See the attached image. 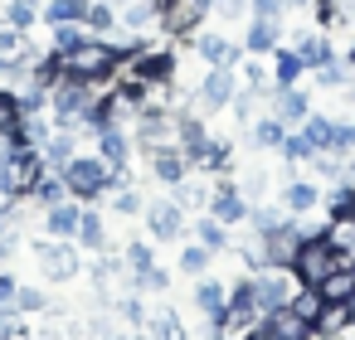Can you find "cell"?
Masks as SVG:
<instances>
[{
  "label": "cell",
  "instance_id": "8d00e7d4",
  "mask_svg": "<svg viewBox=\"0 0 355 340\" xmlns=\"http://www.w3.org/2000/svg\"><path fill=\"white\" fill-rule=\"evenodd\" d=\"M83 25H88V35H112V30H117V10L107 6V0H88Z\"/></svg>",
  "mask_w": 355,
  "mask_h": 340
},
{
  "label": "cell",
  "instance_id": "6da1fadb",
  "mask_svg": "<svg viewBox=\"0 0 355 340\" xmlns=\"http://www.w3.org/2000/svg\"><path fill=\"white\" fill-rule=\"evenodd\" d=\"M112 83H127V88H137V93L166 88V83H175V54L141 44V49H132V54L117 64V78H112Z\"/></svg>",
  "mask_w": 355,
  "mask_h": 340
},
{
  "label": "cell",
  "instance_id": "f546056e",
  "mask_svg": "<svg viewBox=\"0 0 355 340\" xmlns=\"http://www.w3.org/2000/svg\"><path fill=\"white\" fill-rule=\"evenodd\" d=\"M306 73V64L297 59V49H272V83L277 88H297Z\"/></svg>",
  "mask_w": 355,
  "mask_h": 340
},
{
  "label": "cell",
  "instance_id": "681fc988",
  "mask_svg": "<svg viewBox=\"0 0 355 340\" xmlns=\"http://www.w3.org/2000/svg\"><path fill=\"white\" fill-rule=\"evenodd\" d=\"M292 306H297V311H302V316H306V321L316 325V316H321V306H326V301H321V292H316V287H297Z\"/></svg>",
  "mask_w": 355,
  "mask_h": 340
},
{
  "label": "cell",
  "instance_id": "816d5d0a",
  "mask_svg": "<svg viewBox=\"0 0 355 340\" xmlns=\"http://www.w3.org/2000/svg\"><path fill=\"white\" fill-rule=\"evenodd\" d=\"M277 224H282V214H277V209H263V204H253V209H248V229H253V233H272Z\"/></svg>",
  "mask_w": 355,
  "mask_h": 340
},
{
  "label": "cell",
  "instance_id": "7a4b0ae2",
  "mask_svg": "<svg viewBox=\"0 0 355 340\" xmlns=\"http://www.w3.org/2000/svg\"><path fill=\"white\" fill-rule=\"evenodd\" d=\"M117 64H122V54H117L103 35H88L78 49L64 54V69H69L73 78H83V83H112V78H117Z\"/></svg>",
  "mask_w": 355,
  "mask_h": 340
},
{
  "label": "cell",
  "instance_id": "60d3db41",
  "mask_svg": "<svg viewBox=\"0 0 355 340\" xmlns=\"http://www.w3.org/2000/svg\"><path fill=\"white\" fill-rule=\"evenodd\" d=\"M49 306H54V301H49L40 287H20V292H15V311H20V316H44Z\"/></svg>",
  "mask_w": 355,
  "mask_h": 340
},
{
  "label": "cell",
  "instance_id": "ffe728a7",
  "mask_svg": "<svg viewBox=\"0 0 355 340\" xmlns=\"http://www.w3.org/2000/svg\"><path fill=\"white\" fill-rule=\"evenodd\" d=\"M146 340H190V330H185L180 311L161 301V306L146 311Z\"/></svg>",
  "mask_w": 355,
  "mask_h": 340
},
{
  "label": "cell",
  "instance_id": "680465c9",
  "mask_svg": "<svg viewBox=\"0 0 355 340\" xmlns=\"http://www.w3.org/2000/svg\"><path fill=\"white\" fill-rule=\"evenodd\" d=\"M243 340H258V335H243Z\"/></svg>",
  "mask_w": 355,
  "mask_h": 340
},
{
  "label": "cell",
  "instance_id": "ab89813d",
  "mask_svg": "<svg viewBox=\"0 0 355 340\" xmlns=\"http://www.w3.org/2000/svg\"><path fill=\"white\" fill-rule=\"evenodd\" d=\"M0 340H30L25 316L15 311V301H0Z\"/></svg>",
  "mask_w": 355,
  "mask_h": 340
},
{
  "label": "cell",
  "instance_id": "e575fe53",
  "mask_svg": "<svg viewBox=\"0 0 355 340\" xmlns=\"http://www.w3.org/2000/svg\"><path fill=\"white\" fill-rule=\"evenodd\" d=\"M88 15V0H44V20L49 25H73Z\"/></svg>",
  "mask_w": 355,
  "mask_h": 340
},
{
  "label": "cell",
  "instance_id": "c3c4849f",
  "mask_svg": "<svg viewBox=\"0 0 355 340\" xmlns=\"http://www.w3.org/2000/svg\"><path fill=\"white\" fill-rule=\"evenodd\" d=\"M30 30H15V25H6V20H0V59H15L30 39H25Z\"/></svg>",
  "mask_w": 355,
  "mask_h": 340
},
{
  "label": "cell",
  "instance_id": "f1b7e54d",
  "mask_svg": "<svg viewBox=\"0 0 355 340\" xmlns=\"http://www.w3.org/2000/svg\"><path fill=\"white\" fill-rule=\"evenodd\" d=\"M297 132H302V136H306V146H311V151H316V156H321V151H331V146H336V117H321V112H311V117H306V122H302V127H297Z\"/></svg>",
  "mask_w": 355,
  "mask_h": 340
},
{
  "label": "cell",
  "instance_id": "4316f807",
  "mask_svg": "<svg viewBox=\"0 0 355 340\" xmlns=\"http://www.w3.org/2000/svg\"><path fill=\"white\" fill-rule=\"evenodd\" d=\"M171 190H175L171 199H175V204H180L185 214H190V209H195V214H205V209H209V190H214V185L195 180V170H190V175H185V180H175Z\"/></svg>",
  "mask_w": 355,
  "mask_h": 340
},
{
  "label": "cell",
  "instance_id": "603a6c76",
  "mask_svg": "<svg viewBox=\"0 0 355 340\" xmlns=\"http://www.w3.org/2000/svg\"><path fill=\"white\" fill-rule=\"evenodd\" d=\"M73 156H78V132H64V127H54V136L40 146V161H44L49 170H64Z\"/></svg>",
  "mask_w": 355,
  "mask_h": 340
},
{
  "label": "cell",
  "instance_id": "30bf717a",
  "mask_svg": "<svg viewBox=\"0 0 355 340\" xmlns=\"http://www.w3.org/2000/svg\"><path fill=\"white\" fill-rule=\"evenodd\" d=\"M253 277V292H258V306L263 311H272V306H287L292 296H297V272L292 267H263V272H248Z\"/></svg>",
  "mask_w": 355,
  "mask_h": 340
},
{
  "label": "cell",
  "instance_id": "ac0fdd59",
  "mask_svg": "<svg viewBox=\"0 0 355 340\" xmlns=\"http://www.w3.org/2000/svg\"><path fill=\"white\" fill-rule=\"evenodd\" d=\"M224 301H229V282H219V277H200V282H190V306H195V316L200 321H214L219 311H224Z\"/></svg>",
  "mask_w": 355,
  "mask_h": 340
},
{
  "label": "cell",
  "instance_id": "f907efd6",
  "mask_svg": "<svg viewBox=\"0 0 355 340\" xmlns=\"http://www.w3.org/2000/svg\"><path fill=\"white\" fill-rule=\"evenodd\" d=\"M239 78H243V88H258V93H268V69H263V59H248V64H239Z\"/></svg>",
  "mask_w": 355,
  "mask_h": 340
},
{
  "label": "cell",
  "instance_id": "cb8c5ba5",
  "mask_svg": "<svg viewBox=\"0 0 355 340\" xmlns=\"http://www.w3.org/2000/svg\"><path fill=\"white\" fill-rule=\"evenodd\" d=\"M78 219H83V204L78 199H64V204L44 209V233L49 238H73L78 233Z\"/></svg>",
  "mask_w": 355,
  "mask_h": 340
},
{
  "label": "cell",
  "instance_id": "d4e9b609",
  "mask_svg": "<svg viewBox=\"0 0 355 340\" xmlns=\"http://www.w3.org/2000/svg\"><path fill=\"white\" fill-rule=\"evenodd\" d=\"M321 233H326V243L340 253V262H355V214H331Z\"/></svg>",
  "mask_w": 355,
  "mask_h": 340
},
{
  "label": "cell",
  "instance_id": "f6af8a7d",
  "mask_svg": "<svg viewBox=\"0 0 355 340\" xmlns=\"http://www.w3.org/2000/svg\"><path fill=\"white\" fill-rule=\"evenodd\" d=\"M132 287H137L141 296H146V292H156V296H166V292H171V272H166V267H151V272H137V277H132Z\"/></svg>",
  "mask_w": 355,
  "mask_h": 340
},
{
  "label": "cell",
  "instance_id": "2e32d148",
  "mask_svg": "<svg viewBox=\"0 0 355 340\" xmlns=\"http://www.w3.org/2000/svg\"><path fill=\"white\" fill-rule=\"evenodd\" d=\"M146 175L161 180V185H175L190 175V156L180 146H161V151H146Z\"/></svg>",
  "mask_w": 355,
  "mask_h": 340
},
{
  "label": "cell",
  "instance_id": "44dd1931",
  "mask_svg": "<svg viewBox=\"0 0 355 340\" xmlns=\"http://www.w3.org/2000/svg\"><path fill=\"white\" fill-rule=\"evenodd\" d=\"M277 39H282V20H253V25L243 30V54L268 59V54L277 49Z\"/></svg>",
  "mask_w": 355,
  "mask_h": 340
},
{
  "label": "cell",
  "instance_id": "52a82bcc",
  "mask_svg": "<svg viewBox=\"0 0 355 340\" xmlns=\"http://www.w3.org/2000/svg\"><path fill=\"white\" fill-rule=\"evenodd\" d=\"M311 330H316V325H311L292 301H287V306L263 311V316H258V325H253V335H258V340H306Z\"/></svg>",
  "mask_w": 355,
  "mask_h": 340
},
{
  "label": "cell",
  "instance_id": "f35d334b",
  "mask_svg": "<svg viewBox=\"0 0 355 340\" xmlns=\"http://www.w3.org/2000/svg\"><path fill=\"white\" fill-rule=\"evenodd\" d=\"M35 15H40V0H6V25H15V30H30L35 25Z\"/></svg>",
  "mask_w": 355,
  "mask_h": 340
},
{
  "label": "cell",
  "instance_id": "8fae6325",
  "mask_svg": "<svg viewBox=\"0 0 355 340\" xmlns=\"http://www.w3.org/2000/svg\"><path fill=\"white\" fill-rule=\"evenodd\" d=\"M239 88H243L239 69H234V64H214V69L200 78V107L219 112V107H229V102L239 98Z\"/></svg>",
  "mask_w": 355,
  "mask_h": 340
},
{
  "label": "cell",
  "instance_id": "836d02e7",
  "mask_svg": "<svg viewBox=\"0 0 355 340\" xmlns=\"http://www.w3.org/2000/svg\"><path fill=\"white\" fill-rule=\"evenodd\" d=\"M311 78H316V88H336V93H340V88L350 83V64H345L340 54H331L321 69H311Z\"/></svg>",
  "mask_w": 355,
  "mask_h": 340
},
{
  "label": "cell",
  "instance_id": "7402d4cb",
  "mask_svg": "<svg viewBox=\"0 0 355 340\" xmlns=\"http://www.w3.org/2000/svg\"><path fill=\"white\" fill-rule=\"evenodd\" d=\"M73 243H78L83 253H107V219H103L93 204H83V219H78Z\"/></svg>",
  "mask_w": 355,
  "mask_h": 340
},
{
  "label": "cell",
  "instance_id": "d590c367",
  "mask_svg": "<svg viewBox=\"0 0 355 340\" xmlns=\"http://www.w3.org/2000/svg\"><path fill=\"white\" fill-rule=\"evenodd\" d=\"M253 141H258V151H282L287 127H282L277 117H258V122H253Z\"/></svg>",
  "mask_w": 355,
  "mask_h": 340
},
{
  "label": "cell",
  "instance_id": "6f0895ef",
  "mask_svg": "<svg viewBox=\"0 0 355 340\" xmlns=\"http://www.w3.org/2000/svg\"><path fill=\"white\" fill-rule=\"evenodd\" d=\"M345 64H350V73H355V44H350V49H345Z\"/></svg>",
  "mask_w": 355,
  "mask_h": 340
},
{
  "label": "cell",
  "instance_id": "ee69618b",
  "mask_svg": "<svg viewBox=\"0 0 355 340\" xmlns=\"http://www.w3.org/2000/svg\"><path fill=\"white\" fill-rule=\"evenodd\" d=\"M277 156H282L287 165H306L316 151L306 146V136H302V132H287V141H282V151H277Z\"/></svg>",
  "mask_w": 355,
  "mask_h": 340
},
{
  "label": "cell",
  "instance_id": "7bdbcfd3",
  "mask_svg": "<svg viewBox=\"0 0 355 340\" xmlns=\"http://www.w3.org/2000/svg\"><path fill=\"white\" fill-rule=\"evenodd\" d=\"M83 39H88V25H83V20H73V25H54V49H59V54L78 49Z\"/></svg>",
  "mask_w": 355,
  "mask_h": 340
},
{
  "label": "cell",
  "instance_id": "bcb514c9",
  "mask_svg": "<svg viewBox=\"0 0 355 340\" xmlns=\"http://www.w3.org/2000/svg\"><path fill=\"white\" fill-rule=\"evenodd\" d=\"M15 122H20V93L0 88V136H10V132H15Z\"/></svg>",
  "mask_w": 355,
  "mask_h": 340
},
{
  "label": "cell",
  "instance_id": "3957f363",
  "mask_svg": "<svg viewBox=\"0 0 355 340\" xmlns=\"http://www.w3.org/2000/svg\"><path fill=\"white\" fill-rule=\"evenodd\" d=\"M30 253H35V262H40V277L44 282H54V287H64V282H78V272H83V248L73 243V238H30Z\"/></svg>",
  "mask_w": 355,
  "mask_h": 340
},
{
  "label": "cell",
  "instance_id": "b9f144b4",
  "mask_svg": "<svg viewBox=\"0 0 355 340\" xmlns=\"http://www.w3.org/2000/svg\"><path fill=\"white\" fill-rule=\"evenodd\" d=\"M345 321H350V311H345V306H336V301H326V306H321V316H316V330L331 340V335H340V330H345Z\"/></svg>",
  "mask_w": 355,
  "mask_h": 340
},
{
  "label": "cell",
  "instance_id": "d6986e66",
  "mask_svg": "<svg viewBox=\"0 0 355 340\" xmlns=\"http://www.w3.org/2000/svg\"><path fill=\"white\" fill-rule=\"evenodd\" d=\"M292 49H297V59L306 64V73H311V69H321V64L336 54V49H331V39H326V30H311V25H306V30H292Z\"/></svg>",
  "mask_w": 355,
  "mask_h": 340
},
{
  "label": "cell",
  "instance_id": "5b68a950",
  "mask_svg": "<svg viewBox=\"0 0 355 340\" xmlns=\"http://www.w3.org/2000/svg\"><path fill=\"white\" fill-rule=\"evenodd\" d=\"M336 267H350V262H340V253L326 243V233L302 238V248H297V258H292V272H297V282H302V287H321Z\"/></svg>",
  "mask_w": 355,
  "mask_h": 340
},
{
  "label": "cell",
  "instance_id": "e0dca14e",
  "mask_svg": "<svg viewBox=\"0 0 355 340\" xmlns=\"http://www.w3.org/2000/svg\"><path fill=\"white\" fill-rule=\"evenodd\" d=\"M282 209L292 214V219H306V214H316L321 209V185L316 180H302V175H292L287 185H282Z\"/></svg>",
  "mask_w": 355,
  "mask_h": 340
},
{
  "label": "cell",
  "instance_id": "9a60e30c",
  "mask_svg": "<svg viewBox=\"0 0 355 340\" xmlns=\"http://www.w3.org/2000/svg\"><path fill=\"white\" fill-rule=\"evenodd\" d=\"M229 165H234V141H224V136H205L190 151V170L195 175H224Z\"/></svg>",
  "mask_w": 355,
  "mask_h": 340
},
{
  "label": "cell",
  "instance_id": "484cf974",
  "mask_svg": "<svg viewBox=\"0 0 355 340\" xmlns=\"http://www.w3.org/2000/svg\"><path fill=\"white\" fill-rule=\"evenodd\" d=\"M30 199H35V209L44 214V209H54V204H64V199H73V195H69V185H64V175H59V170H44V175L35 180Z\"/></svg>",
  "mask_w": 355,
  "mask_h": 340
},
{
  "label": "cell",
  "instance_id": "7c38bea8",
  "mask_svg": "<svg viewBox=\"0 0 355 340\" xmlns=\"http://www.w3.org/2000/svg\"><path fill=\"white\" fill-rule=\"evenodd\" d=\"M268 117H277V122L292 132V127H302V122L311 117V98H306L302 88H277V83H272V93H268Z\"/></svg>",
  "mask_w": 355,
  "mask_h": 340
},
{
  "label": "cell",
  "instance_id": "1f68e13d",
  "mask_svg": "<svg viewBox=\"0 0 355 340\" xmlns=\"http://www.w3.org/2000/svg\"><path fill=\"white\" fill-rule=\"evenodd\" d=\"M316 292H321V301H336V306H345V301L355 296V267H336V272H331V277H326Z\"/></svg>",
  "mask_w": 355,
  "mask_h": 340
},
{
  "label": "cell",
  "instance_id": "d6a6232c",
  "mask_svg": "<svg viewBox=\"0 0 355 340\" xmlns=\"http://www.w3.org/2000/svg\"><path fill=\"white\" fill-rule=\"evenodd\" d=\"M209 262H214V253H209L205 243H185V248H180V262H175V267H180V272H185L190 282H200V277L209 272Z\"/></svg>",
  "mask_w": 355,
  "mask_h": 340
},
{
  "label": "cell",
  "instance_id": "9f6ffc18",
  "mask_svg": "<svg viewBox=\"0 0 355 340\" xmlns=\"http://www.w3.org/2000/svg\"><path fill=\"white\" fill-rule=\"evenodd\" d=\"M287 10H316V0H287Z\"/></svg>",
  "mask_w": 355,
  "mask_h": 340
},
{
  "label": "cell",
  "instance_id": "f5cc1de1",
  "mask_svg": "<svg viewBox=\"0 0 355 340\" xmlns=\"http://www.w3.org/2000/svg\"><path fill=\"white\" fill-rule=\"evenodd\" d=\"M282 10H287V0H248L253 20H282Z\"/></svg>",
  "mask_w": 355,
  "mask_h": 340
},
{
  "label": "cell",
  "instance_id": "5bb4252c",
  "mask_svg": "<svg viewBox=\"0 0 355 340\" xmlns=\"http://www.w3.org/2000/svg\"><path fill=\"white\" fill-rule=\"evenodd\" d=\"M190 49H195V59H205L209 69H214V64H234V69H239V59H243V44H234V39L219 35V30L190 35Z\"/></svg>",
  "mask_w": 355,
  "mask_h": 340
},
{
  "label": "cell",
  "instance_id": "74e56055",
  "mask_svg": "<svg viewBox=\"0 0 355 340\" xmlns=\"http://www.w3.org/2000/svg\"><path fill=\"white\" fill-rule=\"evenodd\" d=\"M146 311H151V306H146V296H141V292H127V296L117 301V316H122L132 330H146Z\"/></svg>",
  "mask_w": 355,
  "mask_h": 340
},
{
  "label": "cell",
  "instance_id": "11a10c76",
  "mask_svg": "<svg viewBox=\"0 0 355 340\" xmlns=\"http://www.w3.org/2000/svg\"><path fill=\"white\" fill-rule=\"evenodd\" d=\"M15 292H20L15 272H6V267H0V301H15Z\"/></svg>",
  "mask_w": 355,
  "mask_h": 340
},
{
  "label": "cell",
  "instance_id": "83f0119b",
  "mask_svg": "<svg viewBox=\"0 0 355 340\" xmlns=\"http://www.w3.org/2000/svg\"><path fill=\"white\" fill-rule=\"evenodd\" d=\"M156 15H161L156 0H127V6L117 10V25H122V30H132V35H146V30L156 25Z\"/></svg>",
  "mask_w": 355,
  "mask_h": 340
},
{
  "label": "cell",
  "instance_id": "4dcf8cb0",
  "mask_svg": "<svg viewBox=\"0 0 355 340\" xmlns=\"http://www.w3.org/2000/svg\"><path fill=\"white\" fill-rule=\"evenodd\" d=\"M195 243H205L209 253H224L234 238H229V229H224L214 214H195Z\"/></svg>",
  "mask_w": 355,
  "mask_h": 340
},
{
  "label": "cell",
  "instance_id": "8992f818",
  "mask_svg": "<svg viewBox=\"0 0 355 340\" xmlns=\"http://www.w3.org/2000/svg\"><path fill=\"white\" fill-rule=\"evenodd\" d=\"M156 6H161L156 25H161L166 35H175V39L200 35V25L214 15V0H156Z\"/></svg>",
  "mask_w": 355,
  "mask_h": 340
},
{
  "label": "cell",
  "instance_id": "db71d44e",
  "mask_svg": "<svg viewBox=\"0 0 355 340\" xmlns=\"http://www.w3.org/2000/svg\"><path fill=\"white\" fill-rule=\"evenodd\" d=\"M214 15H219L224 25H234V20L248 15V0H214Z\"/></svg>",
  "mask_w": 355,
  "mask_h": 340
},
{
  "label": "cell",
  "instance_id": "7dc6e473",
  "mask_svg": "<svg viewBox=\"0 0 355 340\" xmlns=\"http://www.w3.org/2000/svg\"><path fill=\"white\" fill-rule=\"evenodd\" d=\"M122 258H127L132 277H137V272H151V267H156V253H151V243H141V238H137V243H127V253H122Z\"/></svg>",
  "mask_w": 355,
  "mask_h": 340
},
{
  "label": "cell",
  "instance_id": "277c9868",
  "mask_svg": "<svg viewBox=\"0 0 355 340\" xmlns=\"http://www.w3.org/2000/svg\"><path fill=\"white\" fill-rule=\"evenodd\" d=\"M59 175H64V185H69V195H73L78 204H98V199H107L112 170H107L103 156H73Z\"/></svg>",
  "mask_w": 355,
  "mask_h": 340
},
{
  "label": "cell",
  "instance_id": "ba28073f",
  "mask_svg": "<svg viewBox=\"0 0 355 340\" xmlns=\"http://www.w3.org/2000/svg\"><path fill=\"white\" fill-rule=\"evenodd\" d=\"M141 219H146V233L156 238V243H180L185 238V209L175 204V199H146V209H141Z\"/></svg>",
  "mask_w": 355,
  "mask_h": 340
},
{
  "label": "cell",
  "instance_id": "9c48e42d",
  "mask_svg": "<svg viewBox=\"0 0 355 340\" xmlns=\"http://www.w3.org/2000/svg\"><path fill=\"white\" fill-rule=\"evenodd\" d=\"M248 195L239 190V180H214V190H209V209L205 214H214L224 229H239V224H248Z\"/></svg>",
  "mask_w": 355,
  "mask_h": 340
},
{
  "label": "cell",
  "instance_id": "4fadbf2b",
  "mask_svg": "<svg viewBox=\"0 0 355 340\" xmlns=\"http://www.w3.org/2000/svg\"><path fill=\"white\" fill-rule=\"evenodd\" d=\"M132 151H137V141H132V132H127V127H117V122L98 127V156L107 161V170H112V175H122V170L132 165Z\"/></svg>",
  "mask_w": 355,
  "mask_h": 340
}]
</instances>
